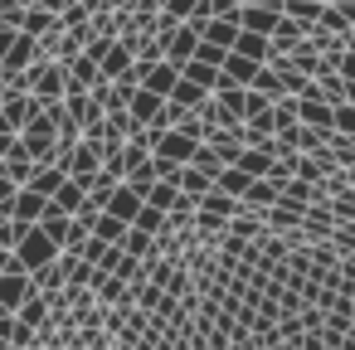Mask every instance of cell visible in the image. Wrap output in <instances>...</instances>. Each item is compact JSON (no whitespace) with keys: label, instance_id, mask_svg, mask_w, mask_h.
<instances>
[{"label":"cell","instance_id":"cell-1","mask_svg":"<svg viewBox=\"0 0 355 350\" xmlns=\"http://www.w3.org/2000/svg\"><path fill=\"white\" fill-rule=\"evenodd\" d=\"M30 93H35L40 103H64V93H69V64L40 59V64L30 69Z\"/></svg>","mask_w":355,"mask_h":350},{"label":"cell","instance_id":"cell-2","mask_svg":"<svg viewBox=\"0 0 355 350\" xmlns=\"http://www.w3.org/2000/svg\"><path fill=\"white\" fill-rule=\"evenodd\" d=\"M137 78H141V88H146V93H156V98H166V103H171L175 83H180V69H175V64H137Z\"/></svg>","mask_w":355,"mask_h":350},{"label":"cell","instance_id":"cell-3","mask_svg":"<svg viewBox=\"0 0 355 350\" xmlns=\"http://www.w3.org/2000/svg\"><path fill=\"white\" fill-rule=\"evenodd\" d=\"M297 103H302V127H311V132H321L331 141L336 137V107L326 98H297Z\"/></svg>","mask_w":355,"mask_h":350},{"label":"cell","instance_id":"cell-4","mask_svg":"<svg viewBox=\"0 0 355 350\" xmlns=\"http://www.w3.org/2000/svg\"><path fill=\"white\" fill-rule=\"evenodd\" d=\"M40 59H44V54H40V40L15 35V44H10V54H6V64H0V69H10V73H30Z\"/></svg>","mask_w":355,"mask_h":350},{"label":"cell","instance_id":"cell-5","mask_svg":"<svg viewBox=\"0 0 355 350\" xmlns=\"http://www.w3.org/2000/svg\"><path fill=\"white\" fill-rule=\"evenodd\" d=\"M195 49H200V30H190V25H180L171 40H166V64H175V69H185L190 59H195Z\"/></svg>","mask_w":355,"mask_h":350},{"label":"cell","instance_id":"cell-6","mask_svg":"<svg viewBox=\"0 0 355 350\" xmlns=\"http://www.w3.org/2000/svg\"><path fill=\"white\" fill-rule=\"evenodd\" d=\"M277 20H282V6H243V15H239V25H243V30L268 35V40H272Z\"/></svg>","mask_w":355,"mask_h":350},{"label":"cell","instance_id":"cell-7","mask_svg":"<svg viewBox=\"0 0 355 350\" xmlns=\"http://www.w3.org/2000/svg\"><path fill=\"white\" fill-rule=\"evenodd\" d=\"M127 112H132V122H137V127H156V122H161V112H166V98H156V93H146V88H141V93L132 98V107H127Z\"/></svg>","mask_w":355,"mask_h":350},{"label":"cell","instance_id":"cell-8","mask_svg":"<svg viewBox=\"0 0 355 350\" xmlns=\"http://www.w3.org/2000/svg\"><path fill=\"white\" fill-rule=\"evenodd\" d=\"M234 54H243V59H253V64H268V59H272V40H268V35H253V30H239Z\"/></svg>","mask_w":355,"mask_h":350},{"label":"cell","instance_id":"cell-9","mask_svg":"<svg viewBox=\"0 0 355 350\" xmlns=\"http://www.w3.org/2000/svg\"><path fill=\"white\" fill-rule=\"evenodd\" d=\"M219 73H224V78H229L234 88H253V78L263 73V64H253V59H243V54H229Z\"/></svg>","mask_w":355,"mask_h":350},{"label":"cell","instance_id":"cell-10","mask_svg":"<svg viewBox=\"0 0 355 350\" xmlns=\"http://www.w3.org/2000/svg\"><path fill=\"white\" fill-rule=\"evenodd\" d=\"M321 10H326V0H282V15L297 20V25H306V30L321 25Z\"/></svg>","mask_w":355,"mask_h":350},{"label":"cell","instance_id":"cell-11","mask_svg":"<svg viewBox=\"0 0 355 350\" xmlns=\"http://www.w3.org/2000/svg\"><path fill=\"white\" fill-rule=\"evenodd\" d=\"M297 44H306V25H297V20H287V15H282V20H277V30H272V49H277V54H292Z\"/></svg>","mask_w":355,"mask_h":350},{"label":"cell","instance_id":"cell-12","mask_svg":"<svg viewBox=\"0 0 355 350\" xmlns=\"http://www.w3.org/2000/svg\"><path fill=\"white\" fill-rule=\"evenodd\" d=\"M59 30V15H49V10H40V6H30V15H25V25H20V35H30V40H49Z\"/></svg>","mask_w":355,"mask_h":350},{"label":"cell","instance_id":"cell-13","mask_svg":"<svg viewBox=\"0 0 355 350\" xmlns=\"http://www.w3.org/2000/svg\"><path fill=\"white\" fill-rule=\"evenodd\" d=\"M209 98H214V93H205V88H195V83H190L185 73H180V83H175V93H171V103H175V107H185V112H200V107H205Z\"/></svg>","mask_w":355,"mask_h":350},{"label":"cell","instance_id":"cell-14","mask_svg":"<svg viewBox=\"0 0 355 350\" xmlns=\"http://www.w3.org/2000/svg\"><path fill=\"white\" fill-rule=\"evenodd\" d=\"M287 59H292V69H297V73H306V78H321V73H326V59H321L311 44H297Z\"/></svg>","mask_w":355,"mask_h":350},{"label":"cell","instance_id":"cell-15","mask_svg":"<svg viewBox=\"0 0 355 350\" xmlns=\"http://www.w3.org/2000/svg\"><path fill=\"white\" fill-rule=\"evenodd\" d=\"M239 30H243V25H239V20H209V30H205V40H209V44H219V49H229V54H234V40H239Z\"/></svg>","mask_w":355,"mask_h":350},{"label":"cell","instance_id":"cell-16","mask_svg":"<svg viewBox=\"0 0 355 350\" xmlns=\"http://www.w3.org/2000/svg\"><path fill=\"white\" fill-rule=\"evenodd\" d=\"M180 73H185L195 88H205V93H214V88H219V69H209V64H200V59H190Z\"/></svg>","mask_w":355,"mask_h":350},{"label":"cell","instance_id":"cell-17","mask_svg":"<svg viewBox=\"0 0 355 350\" xmlns=\"http://www.w3.org/2000/svg\"><path fill=\"white\" fill-rule=\"evenodd\" d=\"M253 93H263V98H272V103H282V98H287V88H282V78H277V73H272L268 64H263V73L253 78Z\"/></svg>","mask_w":355,"mask_h":350},{"label":"cell","instance_id":"cell-18","mask_svg":"<svg viewBox=\"0 0 355 350\" xmlns=\"http://www.w3.org/2000/svg\"><path fill=\"white\" fill-rule=\"evenodd\" d=\"M25 15H30V6H20V0H0V20H6L10 30H20Z\"/></svg>","mask_w":355,"mask_h":350},{"label":"cell","instance_id":"cell-19","mask_svg":"<svg viewBox=\"0 0 355 350\" xmlns=\"http://www.w3.org/2000/svg\"><path fill=\"white\" fill-rule=\"evenodd\" d=\"M195 59H200V64H209V69H224V59H229V49H219V44H209V40H200V49H195Z\"/></svg>","mask_w":355,"mask_h":350},{"label":"cell","instance_id":"cell-20","mask_svg":"<svg viewBox=\"0 0 355 350\" xmlns=\"http://www.w3.org/2000/svg\"><path fill=\"white\" fill-rule=\"evenodd\" d=\"M112 49H117V40H107V35H93V44H88V49H83V54H88V59H93V64H98V69H103V59H107V54H112Z\"/></svg>","mask_w":355,"mask_h":350},{"label":"cell","instance_id":"cell-21","mask_svg":"<svg viewBox=\"0 0 355 350\" xmlns=\"http://www.w3.org/2000/svg\"><path fill=\"white\" fill-rule=\"evenodd\" d=\"M200 6H205V0H171V6H166V15H171V20H180V25H185V20H190V15H195V10H200Z\"/></svg>","mask_w":355,"mask_h":350},{"label":"cell","instance_id":"cell-22","mask_svg":"<svg viewBox=\"0 0 355 350\" xmlns=\"http://www.w3.org/2000/svg\"><path fill=\"white\" fill-rule=\"evenodd\" d=\"M336 73H340V83H345V88H350V98H355V54H350V49H345V59H340V69H336Z\"/></svg>","mask_w":355,"mask_h":350},{"label":"cell","instance_id":"cell-23","mask_svg":"<svg viewBox=\"0 0 355 350\" xmlns=\"http://www.w3.org/2000/svg\"><path fill=\"white\" fill-rule=\"evenodd\" d=\"M15 35H20V30H10L6 20H0V64H6V54H10V44H15Z\"/></svg>","mask_w":355,"mask_h":350},{"label":"cell","instance_id":"cell-24","mask_svg":"<svg viewBox=\"0 0 355 350\" xmlns=\"http://www.w3.org/2000/svg\"><path fill=\"white\" fill-rule=\"evenodd\" d=\"M35 6H40V10H49V15H64L73 0H35Z\"/></svg>","mask_w":355,"mask_h":350},{"label":"cell","instance_id":"cell-25","mask_svg":"<svg viewBox=\"0 0 355 350\" xmlns=\"http://www.w3.org/2000/svg\"><path fill=\"white\" fill-rule=\"evenodd\" d=\"M6 98H10V88H6V78H0V107H6Z\"/></svg>","mask_w":355,"mask_h":350},{"label":"cell","instance_id":"cell-26","mask_svg":"<svg viewBox=\"0 0 355 350\" xmlns=\"http://www.w3.org/2000/svg\"><path fill=\"white\" fill-rule=\"evenodd\" d=\"M345 49H350V54H355V30H350V35H345Z\"/></svg>","mask_w":355,"mask_h":350},{"label":"cell","instance_id":"cell-27","mask_svg":"<svg viewBox=\"0 0 355 350\" xmlns=\"http://www.w3.org/2000/svg\"><path fill=\"white\" fill-rule=\"evenodd\" d=\"M20 6H35V0H20Z\"/></svg>","mask_w":355,"mask_h":350}]
</instances>
